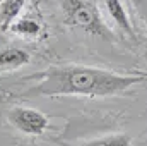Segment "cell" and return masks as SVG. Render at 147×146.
<instances>
[{
  "label": "cell",
  "mask_w": 147,
  "mask_h": 146,
  "mask_svg": "<svg viewBox=\"0 0 147 146\" xmlns=\"http://www.w3.org/2000/svg\"><path fill=\"white\" fill-rule=\"evenodd\" d=\"M34 81L19 96L39 98V96H89L103 98L116 96L130 91L137 84L147 83V76L118 74L91 67V65H50L45 71L28 76Z\"/></svg>",
  "instance_id": "6da1fadb"
},
{
  "label": "cell",
  "mask_w": 147,
  "mask_h": 146,
  "mask_svg": "<svg viewBox=\"0 0 147 146\" xmlns=\"http://www.w3.org/2000/svg\"><path fill=\"white\" fill-rule=\"evenodd\" d=\"M63 21L75 29H80L94 38L113 41L115 35L105 23L99 9L89 0H60Z\"/></svg>",
  "instance_id": "7a4b0ae2"
},
{
  "label": "cell",
  "mask_w": 147,
  "mask_h": 146,
  "mask_svg": "<svg viewBox=\"0 0 147 146\" xmlns=\"http://www.w3.org/2000/svg\"><path fill=\"white\" fill-rule=\"evenodd\" d=\"M7 120L12 127L28 136H41L48 129V117L36 108L29 107H14L9 110Z\"/></svg>",
  "instance_id": "3957f363"
},
{
  "label": "cell",
  "mask_w": 147,
  "mask_h": 146,
  "mask_svg": "<svg viewBox=\"0 0 147 146\" xmlns=\"http://www.w3.org/2000/svg\"><path fill=\"white\" fill-rule=\"evenodd\" d=\"M105 2V7L110 14L111 21L115 23V26L130 40H137L135 35V29H134V24L128 17V12L125 9V3L121 0H103Z\"/></svg>",
  "instance_id": "277c9868"
},
{
  "label": "cell",
  "mask_w": 147,
  "mask_h": 146,
  "mask_svg": "<svg viewBox=\"0 0 147 146\" xmlns=\"http://www.w3.org/2000/svg\"><path fill=\"white\" fill-rule=\"evenodd\" d=\"M31 55L22 48H3L0 50V69H19L29 64Z\"/></svg>",
  "instance_id": "5b68a950"
},
{
  "label": "cell",
  "mask_w": 147,
  "mask_h": 146,
  "mask_svg": "<svg viewBox=\"0 0 147 146\" xmlns=\"http://www.w3.org/2000/svg\"><path fill=\"white\" fill-rule=\"evenodd\" d=\"M24 3H26V0H2L0 2V26H2V29L10 28V24L21 14Z\"/></svg>",
  "instance_id": "8992f818"
},
{
  "label": "cell",
  "mask_w": 147,
  "mask_h": 146,
  "mask_svg": "<svg viewBox=\"0 0 147 146\" xmlns=\"http://www.w3.org/2000/svg\"><path fill=\"white\" fill-rule=\"evenodd\" d=\"M9 29L21 38H38L43 31L41 24L34 19H17L10 24Z\"/></svg>",
  "instance_id": "52a82bcc"
},
{
  "label": "cell",
  "mask_w": 147,
  "mask_h": 146,
  "mask_svg": "<svg viewBox=\"0 0 147 146\" xmlns=\"http://www.w3.org/2000/svg\"><path fill=\"white\" fill-rule=\"evenodd\" d=\"M80 146H132V138L125 132H115V134H106L101 138L89 139Z\"/></svg>",
  "instance_id": "ba28073f"
},
{
  "label": "cell",
  "mask_w": 147,
  "mask_h": 146,
  "mask_svg": "<svg viewBox=\"0 0 147 146\" xmlns=\"http://www.w3.org/2000/svg\"><path fill=\"white\" fill-rule=\"evenodd\" d=\"M130 2H132V5L137 9L139 17L146 23V26H147V0H130Z\"/></svg>",
  "instance_id": "9c48e42d"
}]
</instances>
